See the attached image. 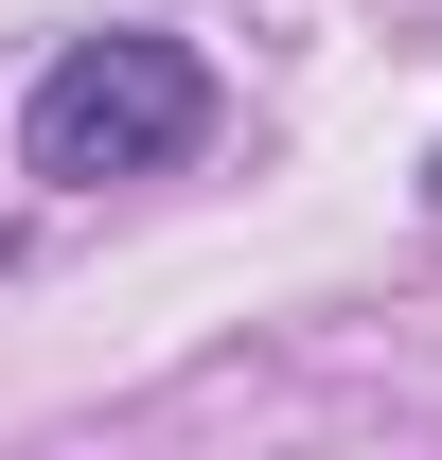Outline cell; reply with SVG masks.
Wrapping results in <instances>:
<instances>
[{
  "label": "cell",
  "instance_id": "cell-1",
  "mask_svg": "<svg viewBox=\"0 0 442 460\" xmlns=\"http://www.w3.org/2000/svg\"><path fill=\"white\" fill-rule=\"evenodd\" d=\"M213 142V54L195 36H71L36 71V107H18V177H54V195H107V177H177Z\"/></svg>",
  "mask_w": 442,
  "mask_h": 460
},
{
  "label": "cell",
  "instance_id": "cell-2",
  "mask_svg": "<svg viewBox=\"0 0 442 460\" xmlns=\"http://www.w3.org/2000/svg\"><path fill=\"white\" fill-rule=\"evenodd\" d=\"M425 195H442V160H425Z\"/></svg>",
  "mask_w": 442,
  "mask_h": 460
}]
</instances>
